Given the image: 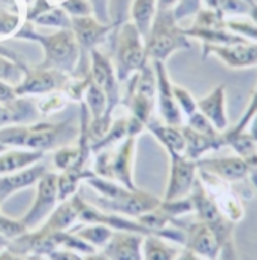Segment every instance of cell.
Wrapping results in <instances>:
<instances>
[{
  "mask_svg": "<svg viewBox=\"0 0 257 260\" xmlns=\"http://www.w3.org/2000/svg\"><path fill=\"white\" fill-rule=\"evenodd\" d=\"M75 134L77 128L70 122L38 123L34 126H9L0 129V143L24 146L34 150H45L71 142Z\"/></svg>",
  "mask_w": 257,
  "mask_h": 260,
  "instance_id": "2",
  "label": "cell"
},
{
  "mask_svg": "<svg viewBox=\"0 0 257 260\" xmlns=\"http://www.w3.org/2000/svg\"><path fill=\"white\" fill-rule=\"evenodd\" d=\"M70 232H73L74 235H77L78 238H81L83 241H86L92 247L103 248L109 242L114 230H111L110 227H107L104 224L87 223V225H80V227L70 229Z\"/></svg>",
  "mask_w": 257,
  "mask_h": 260,
  "instance_id": "27",
  "label": "cell"
},
{
  "mask_svg": "<svg viewBox=\"0 0 257 260\" xmlns=\"http://www.w3.org/2000/svg\"><path fill=\"white\" fill-rule=\"evenodd\" d=\"M71 26L75 32L74 35L84 48H90L92 45H95L107 32V27L100 26L89 17H75L71 21Z\"/></svg>",
  "mask_w": 257,
  "mask_h": 260,
  "instance_id": "23",
  "label": "cell"
},
{
  "mask_svg": "<svg viewBox=\"0 0 257 260\" xmlns=\"http://www.w3.org/2000/svg\"><path fill=\"white\" fill-rule=\"evenodd\" d=\"M173 95H175V100H176L182 114L185 116V119L188 116H191L192 113L197 112V100L191 95V92L186 87L173 83Z\"/></svg>",
  "mask_w": 257,
  "mask_h": 260,
  "instance_id": "30",
  "label": "cell"
},
{
  "mask_svg": "<svg viewBox=\"0 0 257 260\" xmlns=\"http://www.w3.org/2000/svg\"><path fill=\"white\" fill-rule=\"evenodd\" d=\"M155 75H156V95H158V109L163 117V122L173 126H182L185 117L173 95V83L169 77L164 62L152 60Z\"/></svg>",
  "mask_w": 257,
  "mask_h": 260,
  "instance_id": "11",
  "label": "cell"
},
{
  "mask_svg": "<svg viewBox=\"0 0 257 260\" xmlns=\"http://www.w3.org/2000/svg\"><path fill=\"white\" fill-rule=\"evenodd\" d=\"M226 84H218L208 95L197 100V110L202 113L218 133L229 129V117L226 109Z\"/></svg>",
  "mask_w": 257,
  "mask_h": 260,
  "instance_id": "14",
  "label": "cell"
},
{
  "mask_svg": "<svg viewBox=\"0 0 257 260\" xmlns=\"http://www.w3.org/2000/svg\"><path fill=\"white\" fill-rule=\"evenodd\" d=\"M95 6H98V11L101 14V18H103V11H104V0H93Z\"/></svg>",
  "mask_w": 257,
  "mask_h": 260,
  "instance_id": "48",
  "label": "cell"
},
{
  "mask_svg": "<svg viewBox=\"0 0 257 260\" xmlns=\"http://www.w3.org/2000/svg\"><path fill=\"white\" fill-rule=\"evenodd\" d=\"M44 173H47V167L44 164H38L26 170L14 172L8 176L0 178V203H3L17 191L37 184Z\"/></svg>",
  "mask_w": 257,
  "mask_h": 260,
  "instance_id": "18",
  "label": "cell"
},
{
  "mask_svg": "<svg viewBox=\"0 0 257 260\" xmlns=\"http://www.w3.org/2000/svg\"><path fill=\"white\" fill-rule=\"evenodd\" d=\"M78 220V206L75 196L70 197L68 200L60 202L57 208L48 215V220L41 227L48 232H68L73 229L74 223Z\"/></svg>",
  "mask_w": 257,
  "mask_h": 260,
  "instance_id": "20",
  "label": "cell"
},
{
  "mask_svg": "<svg viewBox=\"0 0 257 260\" xmlns=\"http://www.w3.org/2000/svg\"><path fill=\"white\" fill-rule=\"evenodd\" d=\"M0 56H5V57H8V59H12V60H14V62H15L17 65H20V67H21V68H23V70L26 71V74L29 73V71L26 70V67L20 63V59H18V57L15 56V53H14V51H9L8 48H3V47H0Z\"/></svg>",
  "mask_w": 257,
  "mask_h": 260,
  "instance_id": "40",
  "label": "cell"
},
{
  "mask_svg": "<svg viewBox=\"0 0 257 260\" xmlns=\"http://www.w3.org/2000/svg\"><path fill=\"white\" fill-rule=\"evenodd\" d=\"M63 103H65L63 98H62L60 95H56V96H51V98H48L47 101L41 103V104H39V109H41V112L42 113L56 112V110L62 109Z\"/></svg>",
  "mask_w": 257,
  "mask_h": 260,
  "instance_id": "37",
  "label": "cell"
},
{
  "mask_svg": "<svg viewBox=\"0 0 257 260\" xmlns=\"http://www.w3.org/2000/svg\"><path fill=\"white\" fill-rule=\"evenodd\" d=\"M248 15H250V18L254 21V24L257 26V3H254V5L250 8V12H248Z\"/></svg>",
  "mask_w": 257,
  "mask_h": 260,
  "instance_id": "46",
  "label": "cell"
},
{
  "mask_svg": "<svg viewBox=\"0 0 257 260\" xmlns=\"http://www.w3.org/2000/svg\"><path fill=\"white\" fill-rule=\"evenodd\" d=\"M106 103H107V96H106L104 90L98 84L89 83L87 93H86V104L90 109L92 116L95 119L97 117H101V114L106 113V107H107Z\"/></svg>",
  "mask_w": 257,
  "mask_h": 260,
  "instance_id": "29",
  "label": "cell"
},
{
  "mask_svg": "<svg viewBox=\"0 0 257 260\" xmlns=\"http://www.w3.org/2000/svg\"><path fill=\"white\" fill-rule=\"evenodd\" d=\"M250 166H251V169H257V155L253 158V159H251Z\"/></svg>",
  "mask_w": 257,
  "mask_h": 260,
  "instance_id": "49",
  "label": "cell"
},
{
  "mask_svg": "<svg viewBox=\"0 0 257 260\" xmlns=\"http://www.w3.org/2000/svg\"><path fill=\"white\" fill-rule=\"evenodd\" d=\"M27 230L29 229L23 223V220H14V218H9V217L0 214V235L3 238H6L8 241H12L18 236L24 235Z\"/></svg>",
  "mask_w": 257,
  "mask_h": 260,
  "instance_id": "32",
  "label": "cell"
},
{
  "mask_svg": "<svg viewBox=\"0 0 257 260\" xmlns=\"http://www.w3.org/2000/svg\"><path fill=\"white\" fill-rule=\"evenodd\" d=\"M59 202L57 196V175L44 173L38 181L37 197L27 214L21 218L29 230H35L48 215L54 211L56 203Z\"/></svg>",
  "mask_w": 257,
  "mask_h": 260,
  "instance_id": "9",
  "label": "cell"
},
{
  "mask_svg": "<svg viewBox=\"0 0 257 260\" xmlns=\"http://www.w3.org/2000/svg\"><path fill=\"white\" fill-rule=\"evenodd\" d=\"M208 9L224 15H248L251 5L245 0H202Z\"/></svg>",
  "mask_w": 257,
  "mask_h": 260,
  "instance_id": "28",
  "label": "cell"
},
{
  "mask_svg": "<svg viewBox=\"0 0 257 260\" xmlns=\"http://www.w3.org/2000/svg\"><path fill=\"white\" fill-rule=\"evenodd\" d=\"M176 225L181 227L185 233L184 248L192 251L199 257L205 260H218L221 245L217 235L206 223L200 220H194L184 223L181 218L176 220Z\"/></svg>",
  "mask_w": 257,
  "mask_h": 260,
  "instance_id": "8",
  "label": "cell"
},
{
  "mask_svg": "<svg viewBox=\"0 0 257 260\" xmlns=\"http://www.w3.org/2000/svg\"><path fill=\"white\" fill-rule=\"evenodd\" d=\"M23 71L24 70L20 65H17L15 62H11V60L5 59L3 56H0V81L18 86L24 80Z\"/></svg>",
  "mask_w": 257,
  "mask_h": 260,
  "instance_id": "31",
  "label": "cell"
},
{
  "mask_svg": "<svg viewBox=\"0 0 257 260\" xmlns=\"http://www.w3.org/2000/svg\"><path fill=\"white\" fill-rule=\"evenodd\" d=\"M182 247L167 241L158 235H146L143 238V260H176Z\"/></svg>",
  "mask_w": 257,
  "mask_h": 260,
  "instance_id": "21",
  "label": "cell"
},
{
  "mask_svg": "<svg viewBox=\"0 0 257 260\" xmlns=\"http://www.w3.org/2000/svg\"><path fill=\"white\" fill-rule=\"evenodd\" d=\"M170 170L163 200L185 199L191 194L197 182V161L189 159L185 153H169Z\"/></svg>",
  "mask_w": 257,
  "mask_h": 260,
  "instance_id": "7",
  "label": "cell"
},
{
  "mask_svg": "<svg viewBox=\"0 0 257 260\" xmlns=\"http://www.w3.org/2000/svg\"><path fill=\"white\" fill-rule=\"evenodd\" d=\"M35 20L39 24H47V26H59V27H70L71 26V21L68 20L65 12L60 9H51V11L47 9L44 14H39Z\"/></svg>",
  "mask_w": 257,
  "mask_h": 260,
  "instance_id": "34",
  "label": "cell"
},
{
  "mask_svg": "<svg viewBox=\"0 0 257 260\" xmlns=\"http://www.w3.org/2000/svg\"><path fill=\"white\" fill-rule=\"evenodd\" d=\"M146 126L169 153H185L186 143H185L182 126H173L152 119L147 122Z\"/></svg>",
  "mask_w": 257,
  "mask_h": 260,
  "instance_id": "19",
  "label": "cell"
},
{
  "mask_svg": "<svg viewBox=\"0 0 257 260\" xmlns=\"http://www.w3.org/2000/svg\"><path fill=\"white\" fill-rule=\"evenodd\" d=\"M248 133L251 134V137L254 139L257 142V113L254 114V117L251 119V122H250V125H248Z\"/></svg>",
  "mask_w": 257,
  "mask_h": 260,
  "instance_id": "45",
  "label": "cell"
},
{
  "mask_svg": "<svg viewBox=\"0 0 257 260\" xmlns=\"http://www.w3.org/2000/svg\"><path fill=\"white\" fill-rule=\"evenodd\" d=\"M245 2H247V3H250V5H251V6H253V5H254V3H256V2H254V0H245Z\"/></svg>",
  "mask_w": 257,
  "mask_h": 260,
  "instance_id": "50",
  "label": "cell"
},
{
  "mask_svg": "<svg viewBox=\"0 0 257 260\" xmlns=\"http://www.w3.org/2000/svg\"><path fill=\"white\" fill-rule=\"evenodd\" d=\"M197 181L203 189L209 194V197L215 202L220 212L232 223H239L245 217V206L239 196L230 188V184L218 179L217 176L199 169Z\"/></svg>",
  "mask_w": 257,
  "mask_h": 260,
  "instance_id": "6",
  "label": "cell"
},
{
  "mask_svg": "<svg viewBox=\"0 0 257 260\" xmlns=\"http://www.w3.org/2000/svg\"><path fill=\"white\" fill-rule=\"evenodd\" d=\"M35 106L27 100H14L0 104V126L9 123L30 122L37 117Z\"/></svg>",
  "mask_w": 257,
  "mask_h": 260,
  "instance_id": "22",
  "label": "cell"
},
{
  "mask_svg": "<svg viewBox=\"0 0 257 260\" xmlns=\"http://www.w3.org/2000/svg\"><path fill=\"white\" fill-rule=\"evenodd\" d=\"M203 59L214 56L232 70H244L257 67V42H239L229 45L202 44Z\"/></svg>",
  "mask_w": 257,
  "mask_h": 260,
  "instance_id": "10",
  "label": "cell"
},
{
  "mask_svg": "<svg viewBox=\"0 0 257 260\" xmlns=\"http://www.w3.org/2000/svg\"><path fill=\"white\" fill-rule=\"evenodd\" d=\"M143 238L140 233L114 230L101 251L110 260H143Z\"/></svg>",
  "mask_w": 257,
  "mask_h": 260,
  "instance_id": "13",
  "label": "cell"
},
{
  "mask_svg": "<svg viewBox=\"0 0 257 260\" xmlns=\"http://www.w3.org/2000/svg\"><path fill=\"white\" fill-rule=\"evenodd\" d=\"M185 125H188L189 128H192L194 131L202 133V134H208V136H218V134H221L199 110L185 119Z\"/></svg>",
  "mask_w": 257,
  "mask_h": 260,
  "instance_id": "33",
  "label": "cell"
},
{
  "mask_svg": "<svg viewBox=\"0 0 257 260\" xmlns=\"http://www.w3.org/2000/svg\"><path fill=\"white\" fill-rule=\"evenodd\" d=\"M176 260H205L202 259V257H199L197 254H194L192 251H189V250H186L182 247V250H181V253H179V256H178V259Z\"/></svg>",
  "mask_w": 257,
  "mask_h": 260,
  "instance_id": "41",
  "label": "cell"
},
{
  "mask_svg": "<svg viewBox=\"0 0 257 260\" xmlns=\"http://www.w3.org/2000/svg\"><path fill=\"white\" fill-rule=\"evenodd\" d=\"M182 133H184L185 143V155L192 159V161H199L202 159L208 152L211 150H218L222 146H226V140L224 136H208V134H202L194 131L192 128H189L188 125H182Z\"/></svg>",
  "mask_w": 257,
  "mask_h": 260,
  "instance_id": "17",
  "label": "cell"
},
{
  "mask_svg": "<svg viewBox=\"0 0 257 260\" xmlns=\"http://www.w3.org/2000/svg\"><path fill=\"white\" fill-rule=\"evenodd\" d=\"M173 9H156L153 23L146 37L147 59L164 62L172 53L189 48V38L176 24Z\"/></svg>",
  "mask_w": 257,
  "mask_h": 260,
  "instance_id": "3",
  "label": "cell"
},
{
  "mask_svg": "<svg viewBox=\"0 0 257 260\" xmlns=\"http://www.w3.org/2000/svg\"><path fill=\"white\" fill-rule=\"evenodd\" d=\"M92 74L95 78L93 83L98 84L104 90V93L109 100V104H110L109 113L111 114L113 107L119 101V87H117V83L114 78L110 60L104 54L98 53L97 50L92 51Z\"/></svg>",
  "mask_w": 257,
  "mask_h": 260,
  "instance_id": "16",
  "label": "cell"
},
{
  "mask_svg": "<svg viewBox=\"0 0 257 260\" xmlns=\"http://www.w3.org/2000/svg\"><path fill=\"white\" fill-rule=\"evenodd\" d=\"M156 14V0H134L131 8V15L134 20V26L140 32L142 37H147L150 26L153 23Z\"/></svg>",
  "mask_w": 257,
  "mask_h": 260,
  "instance_id": "26",
  "label": "cell"
},
{
  "mask_svg": "<svg viewBox=\"0 0 257 260\" xmlns=\"http://www.w3.org/2000/svg\"><path fill=\"white\" fill-rule=\"evenodd\" d=\"M20 37H30L38 39L45 48V62L39 70H56V71H73L77 60V42L73 30H62L51 37L34 35L32 32H23Z\"/></svg>",
  "mask_w": 257,
  "mask_h": 260,
  "instance_id": "4",
  "label": "cell"
},
{
  "mask_svg": "<svg viewBox=\"0 0 257 260\" xmlns=\"http://www.w3.org/2000/svg\"><path fill=\"white\" fill-rule=\"evenodd\" d=\"M222 136L226 140V146H230L236 152L238 156L244 158L248 164L257 155V142L251 137V134L248 131H242V133H236V134L226 131V133H222Z\"/></svg>",
  "mask_w": 257,
  "mask_h": 260,
  "instance_id": "25",
  "label": "cell"
},
{
  "mask_svg": "<svg viewBox=\"0 0 257 260\" xmlns=\"http://www.w3.org/2000/svg\"><path fill=\"white\" fill-rule=\"evenodd\" d=\"M15 87H12L11 84L0 81V103H9L15 100Z\"/></svg>",
  "mask_w": 257,
  "mask_h": 260,
  "instance_id": "39",
  "label": "cell"
},
{
  "mask_svg": "<svg viewBox=\"0 0 257 260\" xmlns=\"http://www.w3.org/2000/svg\"><path fill=\"white\" fill-rule=\"evenodd\" d=\"M179 0H156V9H173Z\"/></svg>",
  "mask_w": 257,
  "mask_h": 260,
  "instance_id": "43",
  "label": "cell"
},
{
  "mask_svg": "<svg viewBox=\"0 0 257 260\" xmlns=\"http://www.w3.org/2000/svg\"><path fill=\"white\" fill-rule=\"evenodd\" d=\"M44 155L42 150H14V152H8L5 155L0 156V175H8V173H14L18 172L24 167L32 166L34 162H37L38 159H41Z\"/></svg>",
  "mask_w": 257,
  "mask_h": 260,
  "instance_id": "24",
  "label": "cell"
},
{
  "mask_svg": "<svg viewBox=\"0 0 257 260\" xmlns=\"http://www.w3.org/2000/svg\"><path fill=\"white\" fill-rule=\"evenodd\" d=\"M84 260H110L103 251H93L90 254H84Z\"/></svg>",
  "mask_w": 257,
  "mask_h": 260,
  "instance_id": "44",
  "label": "cell"
},
{
  "mask_svg": "<svg viewBox=\"0 0 257 260\" xmlns=\"http://www.w3.org/2000/svg\"><path fill=\"white\" fill-rule=\"evenodd\" d=\"M24 257H21V256H18V254H15V253H12L11 250H3V251H0V260H23Z\"/></svg>",
  "mask_w": 257,
  "mask_h": 260,
  "instance_id": "42",
  "label": "cell"
},
{
  "mask_svg": "<svg viewBox=\"0 0 257 260\" xmlns=\"http://www.w3.org/2000/svg\"><path fill=\"white\" fill-rule=\"evenodd\" d=\"M80 156H84V158H86V155L81 153V149L80 148L60 149V150L56 152V155H54V164H56L57 169L67 170V169H70L71 166H74V164L78 161Z\"/></svg>",
  "mask_w": 257,
  "mask_h": 260,
  "instance_id": "35",
  "label": "cell"
},
{
  "mask_svg": "<svg viewBox=\"0 0 257 260\" xmlns=\"http://www.w3.org/2000/svg\"><path fill=\"white\" fill-rule=\"evenodd\" d=\"M63 8L75 17H86L90 12V6L86 0H67L63 2Z\"/></svg>",
  "mask_w": 257,
  "mask_h": 260,
  "instance_id": "36",
  "label": "cell"
},
{
  "mask_svg": "<svg viewBox=\"0 0 257 260\" xmlns=\"http://www.w3.org/2000/svg\"><path fill=\"white\" fill-rule=\"evenodd\" d=\"M9 242H11V241H8L6 238H3V236L0 235V251L6 250V248L9 247Z\"/></svg>",
  "mask_w": 257,
  "mask_h": 260,
  "instance_id": "47",
  "label": "cell"
},
{
  "mask_svg": "<svg viewBox=\"0 0 257 260\" xmlns=\"http://www.w3.org/2000/svg\"><path fill=\"white\" fill-rule=\"evenodd\" d=\"M147 63L145 45L137 27L126 23L122 27L117 45V80L125 81Z\"/></svg>",
  "mask_w": 257,
  "mask_h": 260,
  "instance_id": "5",
  "label": "cell"
},
{
  "mask_svg": "<svg viewBox=\"0 0 257 260\" xmlns=\"http://www.w3.org/2000/svg\"><path fill=\"white\" fill-rule=\"evenodd\" d=\"M47 260H84V256L81 257L80 253H75L71 250H56L47 256Z\"/></svg>",
  "mask_w": 257,
  "mask_h": 260,
  "instance_id": "38",
  "label": "cell"
},
{
  "mask_svg": "<svg viewBox=\"0 0 257 260\" xmlns=\"http://www.w3.org/2000/svg\"><path fill=\"white\" fill-rule=\"evenodd\" d=\"M67 81V77L62 71L56 70H38L35 73H27L26 78L15 86L17 95L24 93H47L54 89H59Z\"/></svg>",
  "mask_w": 257,
  "mask_h": 260,
  "instance_id": "15",
  "label": "cell"
},
{
  "mask_svg": "<svg viewBox=\"0 0 257 260\" xmlns=\"http://www.w3.org/2000/svg\"><path fill=\"white\" fill-rule=\"evenodd\" d=\"M86 181L95 191L100 192V197L95 200V206L106 212L139 218L140 215L156 209L161 203V199L139 188L128 189L126 186L97 176H92Z\"/></svg>",
  "mask_w": 257,
  "mask_h": 260,
  "instance_id": "1",
  "label": "cell"
},
{
  "mask_svg": "<svg viewBox=\"0 0 257 260\" xmlns=\"http://www.w3.org/2000/svg\"><path fill=\"white\" fill-rule=\"evenodd\" d=\"M197 167L217 176L227 184L241 182L251 175L250 164L238 155L220 158H202L197 161Z\"/></svg>",
  "mask_w": 257,
  "mask_h": 260,
  "instance_id": "12",
  "label": "cell"
}]
</instances>
